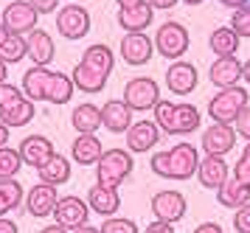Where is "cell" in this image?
I'll return each instance as SVG.
<instances>
[{
	"label": "cell",
	"mask_w": 250,
	"mask_h": 233,
	"mask_svg": "<svg viewBox=\"0 0 250 233\" xmlns=\"http://www.w3.org/2000/svg\"><path fill=\"white\" fill-rule=\"evenodd\" d=\"M186 208H188L186 197H183L180 191H174V189L158 191V194L152 197V213H155L158 222H166V225L180 222L183 216H186Z\"/></svg>",
	"instance_id": "obj_9"
},
{
	"label": "cell",
	"mask_w": 250,
	"mask_h": 233,
	"mask_svg": "<svg viewBox=\"0 0 250 233\" xmlns=\"http://www.w3.org/2000/svg\"><path fill=\"white\" fill-rule=\"evenodd\" d=\"M194 233H225V231H222V225H216V222H203L194 228Z\"/></svg>",
	"instance_id": "obj_44"
},
{
	"label": "cell",
	"mask_w": 250,
	"mask_h": 233,
	"mask_svg": "<svg viewBox=\"0 0 250 233\" xmlns=\"http://www.w3.org/2000/svg\"><path fill=\"white\" fill-rule=\"evenodd\" d=\"M155 42V51L166 59H180L186 51H188V28L177 20H166L160 22L158 34L152 37Z\"/></svg>",
	"instance_id": "obj_5"
},
{
	"label": "cell",
	"mask_w": 250,
	"mask_h": 233,
	"mask_svg": "<svg viewBox=\"0 0 250 233\" xmlns=\"http://www.w3.org/2000/svg\"><path fill=\"white\" fill-rule=\"evenodd\" d=\"M197 166H200V152L191 144H177L166 152L152 155V171L166 180H188L191 174H197Z\"/></svg>",
	"instance_id": "obj_1"
},
{
	"label": "cell",
	"mask_w": 250,
	"mask_h": 233,
	"mask_svg": "<svg viewBox=\"0 0 250 233\" xmlns=\"http://www.w3.org/2000/svg\"><path fill=\"white\" fill-rule=\"evenodd\" d=\"M51 76H54V70H48V67H28L23 73V96L28 101H45Z\"/></svg>",
	"instance_id": "obj_20"
},
{
	"label": "cell",
	"mask_w": 250,
	"mask_h": 233,
	"mask_svg": "<svg viewBox=\"0 0 250 233\" xmlns=\"http://www.w3.org/2000/svg\"><path fill=\"white\" fill-rule=\"evenodd\" d=\"M230 177L239 180L242 186H248V189H250V144L245 146L242 157H239L236 163H233V169H230Z\"/></svg>",
	"instance_id": "obj_37"
},
{
	"label": "cell",
	"mask_w": 250,
	"mask_h": 233,
	"mask_svg": "<svg viewBox=\"0 0 250 233\" xmlns=\"http://www.w3.org/2000/svg\"><path fill=\"white\" fill-rule=\"evenodd\" d=\"M17 99H23V90L3 82V85H0V107H9V104H14Z\"/></svg>",
	"instance_id": "obj_41"
},
{
	"label": "cell",
	"mask_w": 250,
	"mask_h": 233,
	"mask_svg": "<svg viewBox=\"0 0 250 233\" xmlns=\"http://www.w3.org/2000/svg\"><path fill=\"white\" fill-rule=\"evenodd\" d=\"M102 110V127L104 129H110V132H126L129 127H132V110L126 107L124 101H107Z\"/></svg>",
	"instance_id": "obj_21"
},
{
	"label": "cell",
	"mask_w": 250,
	"mask_h": 233,
	"mask_svg": "<svg viewBox=\"0 0 250 233\" xmlns=\"http://www.w3.org/2000/svg\"><path fill=\"white\" fill-rule=\"evenodd\" d=\"M102 233H138V225L132 219H118V216H110L104 219V225L99 228Z\"/></svg>",
	"instance_id": "obj_38"
},
{
	"label": "cell",
	"mask_w": 250,
	"mask_h": 233,
	"mask_svg": "<svg viewBox=\"0 0 250 233\" xmlns=\"http://www.w3.org/2000/svg\"><path fill=\"white\" fill-rule=\"evenodd\" d=\"M37 20L40 14L28 0H12L0 14V25L6 28V34H14V37H28L37 28Z\"/></svg>",
	"instance_id": "obj_6"
},
{
	"label": "cell",
	"mask_w": 250,
	"mask_h": 233,
	"mask_svg": "<svg viewBox=\"0 0 250 233\" xmlns=\"http://www.w3.org/2000/svg\"><path fill=\"white\" fill-rule=\"evenodd\" d=\"M230 127H233V132L242 135V138L250 144V104L248 107H242V112L236 115V121L230 124Z\"/></svg>",
	"instance_id": "obj_39"
},
{
	"label": "cell",
	"mask_w": 250,
	"mask_h": 233,
	"mask_svg": "<svg viewBox=\"0 0 250 233\" xmlns=\"http://www.w3.org/2000/svg\"><path fill=\"white\" fill-rule=\"evenodd\" d=\"M3 40H6V28H3V25H0V42H3Z\"/></svg>",
	"instance_id": "obj_55"
},
{
	"label": "cell",
	"mask_w": 250,
	"mask_h": 233,
	"mask_svg": "<svg viewBox=\"0 0 250 233\" xmlns=\"http://www.w3.org/2000/svg\"><path fill=\"white\" fill-rule=\"evenodd\" d=\"M87 208L99 216H115L121 208V197L118 189H104V186H93L87 194Z\"/></svg>",
	"instance_id": "obj_22"
},
{
	"label": "cell",
	"mask_w": 250,
	"mask_h": 233,
	"mask_svg": "<svg viewBox=\"0 0 250 233\" xmlns=\"http://www.w3.org/2000/svg\"><path fill=\"white\" fill-rule=\"evenodd\" d=\"M6 76H9V67H6V62H0V85L6 82Z\"/></svg>",
	"instance_id": "obj_53"
},
{
	"label": "cell",
	"mask_w": 250,
	"mask_h": 233,
	"mask_svg": "<svg viewBox=\"0 0 250 233\" xmlns=\"http://www.w3.org/2000/svg\"><path fill=\"white\" fill-rule=\"evenodd\" d=\"M25 54L31 56L37 67H48L54 62V37L42 28H34L25 37Z\"/></svg>",
	"instance_id": "obj_19"
},
{
	"label": "cell",
	"mask_w": 250,
	"mask_h": 233,
	"mask_svg": "<svg viewBox=\"0 0 250 233\" xmlns=\"http://www.w3.org/2000/svg\"><path fill=\"white\" fill-rule=\"evenodd\" d=\"M59 202V194L54 186H45V183H37L28 189L25 194V211L37 216V219H48V216H54V208H57Z\"/></svg>",
	"instance_id": "obj_11"
},
{
	"label": "cell",
	"mask_w": 250,
	"mask_h": 233,
	"mask_svg": "<svg viewBox=\"0 0 250 233\" xmlns=\"http://www.w3.org/2000/svg\"><path fill=\"white\" fill-rule=\"evenodd\" d=\"M17 152H20V160L25 166L40 169L54 157V144L48 141L45 135H25L20 141V146H17Z\"/></svg>",
	"instance_id": "obj_13"
},
{
	"label": "cell",
	"mask_w": 250,
	"mask_h": 233,
	"mask_svg": "<svg viewBox=\"0 0 250 233\" xmlns=\"http://www.w3.org/2000/svg\"><path fill=\"white\" fill-rule=\"evenodd\" d=\"M233 228H236V233H250V202L242 205V208H236V213H233Z\"/></svg>",
	"instance_id": "obj_40"
},
{
	"label": "cell",
	"mask_w": 250,
	"mask_h": 233,
	"mask_svg": "<svg viewBox=\"0 0 250 233\" xmlns=\"http://www.w3.org/2000/svg\"><path fill=\"white\" fill-rule=\"evenodd\" d=\"M23 166V160H20V152L12 149V146H3L0 149V180H12L17 171Z\"/></svg>",
	"instance_id": "obj_35"
},
{
	"label": "cell",
	"mask_w": 250,
	"mask_h": 233,
	"mask_svg": "<svg viewBox=\"0 0 250 233\" xmlns=\"http://www.w3.org/2000/svg\"><path fill=\"white\" fill-rule=\"evenodd\" d=\"M73 87L84 90V93H99V90H104V85H107V79L102 70H96V67L84 65V62H79V65L73 67Z\"/></svg>",
	"instance_id": "obj_29"
},
{
	"label": "cell",
	"mask_w": 250,
	"mask_h": 233,
	"mask_svg": "<svg viewBox=\"0 0 250 233\" xmlns=\"http://www.w3.org/2000/svg\"><path fill=\"white\" fill-rule=\"evenodd\" d=\"M208 79H211V85H216L219 90L236 87L239 79H242V62H239L236 56H216L214 62H211Z\"/></svg>",
	"instance_id": "obj_15"
},
{
	"label": "cell",
	"mask_w": 250,
	"mask_h": 233,
	"mask_svg": "<svg viewBox=\"0 0 250 233\" xmlns=\"http://www.w3.org/2000/svg\"><path fill=\"white\" fill-rule=\"evenodd\" d=\"M248 104H250L248 90L242 87V85L225 87L208 101V115L214 118V124H233L236 115L242 112V107H248Z\"/></svg>",
	"instance_id": "obj_4"
},
{
	"label": "cell",
	"mask_w": 250,
	"mask_h": 233,
	"mask_svg": "<svg viewBox=\"0 0 250 233\" xmlns=\"http://www.w3.org/2000/svg\"><path fill=\"white\" fill-rule=\"evenodd\" d=\"M82 62H84V65H90V67H96V70H102L104 76H110V73H113V65H115V54H113V48H110V45L96 42V45H90V48L84 51Z\"/></svg>",
	"instance_id": "obj_31"
},
{
	"label": "cell",
	"mask_w": 250,
	"mask_h": 233,
	"mask_svg": "<svg viewBox=\"0 0 250 233\" xmlns=\"http://www.w3.org/2000/svg\"><path fill=\"white\" fill-rule=\"evenodd\" d=\"M183 3H188V6H197V3H203V0H183Z\"/></svg>",
	"instance_id": "obj_54"
},
{
	"label": "cell",
	"mask_w": 250,
	"mask_h": 233,
	"mask_svg": "<svg viewBox=\"0 0 250 233\" xmlns=\"http://www.w3.org/2000/svg\"><path fill=\"white\" fill-rule=\"evenodd\" d=\"M23 202V186L17 180H0V219Z\"/></svg>",
	"instance_id": "obj_33"
},
{
	"label": "cell",
	"mask_w": 250,
	"mask_h": 233,
	"mask_svg": "<svg viewBox=\"0 0 250 233\" xmlns=\"http://www.w3.org/2000/svg\"><path fill=\"white\" fill-rule=\"evenodd\" d=\"M87 216H90V208L87 202L79 200V197H59L57 208H54V219L57 225H62L65 231H76L82 225H87Z\"/></svg>",
	"instance_id": "obj_10"
},
{
	"label": "cell",
	"mask_w": 250,
	"mask_h": 233,
	"mask_svg": "<svg viewBox=\"0 0 250 233\" xmlns=\"http://www.w3.org/2000/svg\"><path fill=\"white\" fill-rule=\"evenodd\" d=\"M73 233H102L99 228H93V225H82V228H76Z\"/></svg>",
	"instance_id": "obj_51"
},
{
	"label": "cell",
	"mask_w": 250,
	"mask_h": 233,
	"mask_svg": "<svg viewBox=\"0 0 250 233\" xmlns=\"http://www.w3.org/2000/svg\"><path fill=\"white\" fill-rule=\"evenodd\" d=\"M70 124L79 135H96V129L102 127V110L93 104H79L70 112Z\"/></svg>",
	"instance_id": "obj_26"
},
{
	"label": "cell",
	"mask_w": 250,
	"mask_h": 233,
	"mask_svg": "<svg viewBox=\"0 0 250 233\" xmlns=\"http://www.w3.org/2000/svg\"><path fill=\"white\" fill-rule=\"evenodd\" d=\"M155 124L158 129L169 135H188L194 129H200V110L194 104H174V101H163L160 99L155 107Z\"/></svg>",
	"instance_id": "obj_2"
},
{
	"label": "cell",
	"mask_w": 250,
	"mask_h": 233,
	"mask_svg": "<svg viewBox=\"0 0 250 233\" xmlns=\"http://www.w3.org/2000/svg\"><path fill=\"white\" fill-rule=\"evenodd\" d=\"M57 31L65 40H82L90 31V14L79 3H68L57 11Z\"/></svg>",
	"instance_id": "obj_8"
},
{
	"label": "cell",
	"mask_w": 250,
	"mask_h": 233,
	"mask_svg": "<svg viewBox=\"0 0 250 233\" xmlns=\"http://www.w3.org/2000/svg\"><path fill=\"white\" fill-rule=\"evenodd\" d=\"M37 174H40V183L57 189V186H62V183L70 180V160L65 155H57V152H54V157L48 160L45 166L37 169Z\"/></svg>",
	"instance_id": "obj_25"
},
{
	"label": "cell",
	"mask_w": 250,
	"mask_h": 233,
	"mask_svg": "<svg viewBox=\"0 0 250 233\" xmlns=\"http://www.w3.org/2000/svg\"><path fill=\"white\" fill-rule=\"evenodd\" d=\"M242 79L250 85V59H248V62H242Z\"/></svg>",
	"instance_id": "obj_52"
},
{
	"label": "cell",
	"mask_w": 250,
	"mask_h": 233,
	"mask_svg": "<svg viewBox=\"0 0 250 233\" xmlns=\"http://www.w3.org/2000/svg\"><path fill=\"white\" fill-rule=\"evenodd\" d=\"M31 118H34V101H28L25 96L17 99L14 104H9V107H0V124H6L9 129L12 127H25Z\"/></svg>",
	"instance_id": "obj_28"
},
{
	"label": "cell",
	"mask_w": 250,
	"mask_h": 233,
	"mask_svg": "<svg viewBox=\"0 0 250 233\" xmlns=\"http://www.w3.org/2000/svg\"><path fill=\"white\" fill-rule=\"evenodd\" d=\"M73 79L68 73H62V70H54V76H51V85H48V99L51 104H68L70 96H73Z\"/></svg>",
	"instance_id": "obj_32"
},
{
	"label": "cell",
	"mask_w": 250,
	"mask_h": 233,
	"mask_svg": "<svg viewBox=\"0 0 250 233\" xmlns=\"http://www.w3.org/2000/svg\"><path fill=\"white\" fill-rule=\"evenodd\" d=\"M144 233H174V225H166V222H149L146 228H144Z\"/></svg>",
	"instance_id": "obj_43"
},
{
	"label": "cell",
	"mask_w": 250,
	"mask_h": 233,
	"mask_svg": "<svg viewBox=\"0 0 250 233\" xmlns=\"http://www.w3.org/2000/svg\"><path fill=\"white\" fill-rule=\"evenodd\" d=\"M230 31L236 34L239 40H248L250 37V3L233 11V17H230Z\"/></svg>",
	"instance_id": "obj_36"
},
{
	"label": "cell",
	"mask_w": 250,
	"mask_h": 233,
	"mask_svg": "<svg viewBox=\"0 0 250 233\" xmlns=\"http://www.w3.org/2000/svg\"><path fill=\"white\" fill-rule=\"evenodd\" d=\"M31 6H34L37 14H48V11H57L59 0H28Z\"/></svg>",
	"instance_id": "obj_42"
},
{
	"label": "cell",
	"mask_w": 250,
	"mask_h": 233,
	"mask_svg": "<svg viewBox=\"0 0 250 233\" xmlns=\"http://www.w3.org/2000/svg\"><path fill=\"white\" fill-rule=\"evenodd\" d=\"M239 42H242V40L230 31V25H219V28H214L211 37H208V48H211L216 56H236Z\"/></svg>",
	"instance_id": "obj_30"
},
{
	"label": "cell",
	"mask_w": 250,
	"mask_h": 233,
	"mask_svg": "<svg viewBox=\"0 0 250 233\" xmlns=\"http://www.w3.org/2000/svg\"><path fill=\"white\" fill-rule=\"evenodd\" d=\"M124 135H126V152H149V149H155V144H158L160 129L155 121H138Z\"/></svg>",
	"instance_id": "obj_18"
},
{
	"label": "cell",
	"mask_w": 250,
	"mask_h": 233,
	"mask_svg": "<svg viewBox=\"0 0 250 233\" xmlns=\"http://www.w3.org/2000/svg\"><path fill=\"white\" fill-rule=\"evenodd\" d=\"M118 51H121V59L126 65H146L152 54H155V42L144 31H132V34H124Z\"/></svg>",
	"instance_id": "obj_12"
},
{
	"label": "cell",
	"mask_w": 250,
	"mask_h": 233,
	"mask_svg": "<svg viewBox=\"0 0 250 233\" xmlns=\"http://www.w3.org/2000/svg\"><path fill=\"white\" fill-rule=\"evenodd\" d=\"M25 56V37H14V34H6V40L0 42V62H20Z\"/></svg>",
	"instance_id": "obj_34"
},
{
	"label": "cell",
	"mask_w": 250,
	"mask_h": 233,
	"mask_svg": "<svg viewBox=\"0 0 250 233\" xmlns=\"http://www.w3.org/2000/svg\"><path fill=\"white\" fill-rule=\"evenodd\" d=\"M248 3L250 0H222V6H228V9H233V11L242 9V6H248Z\"/></svg>",
	"instance_id": "obj_48"
},
{
	"label": "cell",
	"mask_w": 250,
	"mask_h": 233,
	"mask_svg": "<svg viewBox=\"0 0 250 233\" xmlns=\"http://www.w3.org/2000/svg\"><path fill=\"white\" fill-rule=\"evenodd\" d=\"M102 155H104V146L99 141V135H79L70 146V157L79 166H93V163H99Z\"/></svg>",
	"instance_id": "obj_23"
},
{
	"label": "cell",
	"mask_w": 250,
	"mask_h": 233,
	"mask_svg": "<svg viewBox=\"0 0 250 233\" xmlns=\"http://www.w3.org/2000/svg\"><path fill=\"white\" fill-rule=\"evenodd\" d=\"M152 17H155V11H152L149 3H141V6H132V9H118V25L126 34L146 31V25L152 22Z\"/></svg>",
	"instance_id": "obj_24"
},
{
	"label": "cell",
	"mask_w": 250,
	"mask_h": 233,
	"mask_svg": "<svg viewBox=\"0 0 250 233\" xmlns=\"http://www.w3.org/2000/svg\"><path fill=\"white\" fill-rule=\"evenodd\" d=\"M230 177V169H228L225 157H214V155H205L200 157V166H197V180L203 189H219L225 180Z\"/></svg>",
	"instance_id": "obj_16"
},
{
	"label": "cell",
	"mask_w": 250,
	"mask_h": 233,
	"mask_svg": "<svg viewBox=\"0 0 250 233\" xmlns=\"http://www.w3.org/2000/svg\"><path fill=\"white\" fill-rule=\"evenodd\" d=\"M115 3H118V9H132V6H141L146 0H115Z\"/></svg>",
	"instance_id": "obj_49"
},
{
	"label": "cell",
	"mask_w": 250,
	"mask_h": 233,
	"mask_svg": "<svg viewBox=\"0 0 250 233\" xmlns=\"http://www.w3.org/2000/svg\"><path fill=\"white\" fill-rule=\"evenodd\" d=\"M236 144V132L230 124H211L208 129L203 132V149L205 155H214V157H222L228 155Z\"/></svg>",
	"instance_id": "obj_14"
},
{
	"label": "cell",
	"mask_w": 250,
	"mask_h": 233,
	"mask_svg": "<svg viewBox=\"0 0 250 233\" xmlns=\"http://www.w3.org/2000/svg\"><path fill=\"white\" fill-rule=\"evenodd\" d=\"M129 107V110H152L155 104L160 101V87L155 79L149 76H138V79H129L124 87V99H121Z\"/></svg>",
	"instance_id": "obj_7"
},
{
	"label": "cell",
	"mask_w": 250,
	"mask_h": 233,
	"mask_svg": "<svg viewBox=\"0 0 250 233\" xmlns=\"http://www.w3.org/2000/svg\"><path fill=\"white\" fill-rule=\"evenodd\" d=\"M132 155L126 149H104V155L96 163V186L118 189L132 174Z\"/></svg>",
	"instance_id": "obj_3"
},
{
	"label": "cell",
	"mask_w": 250,
	"mask_h": 233,
	"mask_svg": "<svg viewBox=\"0 0 250 233\" xmlns=\"http://www.w3.org/2000/svg\"><path fill=\"white\" fill-rule=\"evenodd\" d=\"M146 3L152 6V11H155V9H163V11H166V9H171V6H177L180 0H146Z\"/></svg>",
	"instance_id": "obj_45"
},
{
	"label": "cell",
	"mask_w": 250,
	"mask_h": 233,
	"mask_svg": "<svg viewBox=\"0 0 250 233\" xmlns=\"http://www.w3.org/2000/svg\"><path fill=\"white\" fill-rule=\"evenodd\" d=\"M216 200H219V205H225V208H242V205H248L250 202V189L248 186H242L239 180L228 177L219 189H216Z\"/></svg>",
	"instance_id": "obj_27"
},
{
	"label": "cell",
	"mask_w": 250,
	"mask_h": 233,
	"mask_svg": "<svg viewBox=\"0 0 250 233\" xmlns=\"http://www.w3.org/2000/svg\"><path fill=\"white\" fill-rule=\"evenodd\" d=\"M9 132H12V129H9L6 124H0V149H3V146H9Z\"/></svg>",
	"instance_id": "obj_47"
},
{
	"label": "cell",
	"mask_w": 250,
	"mask_h": 233,
	"mask_svg": "<svg viewBox=\"0 0 250 233\" xmlns=\"http://www.w3.org/2000/svg\"><path fill=\"white\" fill-rule=\"evenodd\" d=\"M0 233H20V228H17V222L14 219H0Z\"/></svg>",
	"instance_id": "obj_46"
},
{
	"label": "cell",
	"mask_w": 250,
	"mask_h": 233,
	"mask_svg": "<svg viewBox=\"0 0 250 233\" xmlns=\"http://www.w3.org/2000/svg\"><path fill=\"white\" fill-rule=\"evenodd\" d=\"M166 87L174 96H188L197 87V67L191 62H171L166 70Z\"/></svg>",
	"instance_id": "obj_17"
},
{
	"label": "cell",
	"mask_w": 250,
	"mask_h": 233,
	"mask_svg": "<svg viewBox=\"0 0 250 233\" xmlns=\"http://www.w3.org/2000/svg\"><path fill=\"white\" fill-rule=\"evenodd\" d=\"M40 233H70V231H65L62 225H48V228H42Z\"/></svg>",
	"instance_id": "obj_50"
}]
</instances>
